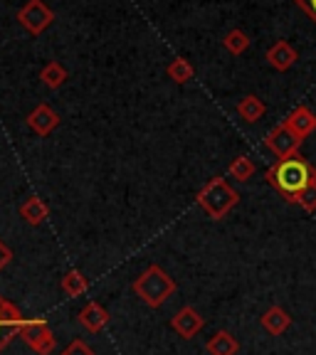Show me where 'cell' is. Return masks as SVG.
Listing matches in <instances>:
<instances>
[{
	"label": "cell",
	"mask_w": 316,
	"mask_h": 355,
	"mask_svg": "<svg viewBox=\"0 0 316 355\" xmlns=\"http://www.w3.org/2000/svg\"><path fill=\"white\" fill-rule=\"evenodd\" d=\"M292 205H299L301 210H306V212H316V183L309 185V188H306L304 193L297 195Z\"/></svg>",
	"instance_id": "obj_22"
},
{
	"label": "cell",
	"mask_w": 316,
	"mask_h": 355,
	"mask_svg": "<svg viewBox=\"0 0 316 355\" xmlns=\"http://www.w3.org/2000/svg\"><path fill=\"white\" fill-rule=\"evenodd\" d=\"M260 326L265 328L269 336H282V333H287V328L292 326V316H289V311L282 309V306H269V309L262 313Z\"/></svg>",
	"instance_id": "obj_11"
},
{
	"label": "cell",
	"mask_w": 316,
	"mask_h": 355,
	"mask_svg": "<svg viewBox=\"0 0 316 355\" xmlns=\"http://www.w3.org/2000/svg\"><path fill=\"white\" fill-rule=\"evenodd\" d=\"M20 338L40 355H50L57 343L44 318H25V323L20 326Z\"/></svg>",
	"instance_id": "obj_4"
},
{
	"label": "cell",
	"mask_w": 316,
	"mask_h": 355,
	"mask_svg": "<svg viewBox=\"0 0 316 355\" xmlns=\"http://www.w3.org/2000/svg\"><path fill=\"white\" fill-rule=\"evenodd\" d=\"M297 6H299L301 12H306L316 22V0H297Z\"/></svg>",
	"instance_id": "obj_25"
},
{
	"label": "cell",
	"mask_w": 316,
	"mask_h": 355,
	"mask_svg": "<svg viewBox=\"0 0 316 355\" xmlns=\"http://www.w3.org/2000/svg\"><path fill=\"white\" fill-rule=\"evenodd\" d=\"M222 44H225V50L233 52V55H242V52L250 47V37H247L242 30H230V33L225 35V40H222Z\"/></svg>",
	"instance_id": "obj_21"
},
{
	"label": "cell",
	"mask_w": 316,
	"mask_h": 355,
	"mask_svg": "<svg viewBox=\"0 0 316 355\" xmlns=\"http://www.w3.org/2000/svg\"><path fill=\"white\" fill-rule=\"evenodd\" d=\"M10 261H13V250L8 247L6 242H3V239H0V272H3Z\"/></svg>",
	"instance_id": "obj_24"
},
{
	"label": "cell",
	"mask_w": 316,
	"mask_h": 355,
	"mask_svg": "<svg viewBox=\"0 0 316 355\" xmlns=\"http://www.w3.org/2000/svg\"><path fill=\"white\" fill-rule=\"evenodd\" d=\"M297 60H299V52H297L289 42H284V40H277V42L267 50V62H269L277 72L292 69V67L297 64Z\"/></svg>",
	"instance_id": "obj_9"
},
{
	"label": "cell",
	"mask_w": 316,
	"mask_h": 355,
	"mask_svg": "<svg viewBox=\"0 0 316 355\" xmlns=\"http://www.w3.org/2000/svg\"><path fill=\"white\" fill-rule=\"evenodd\" d=\"M22 323H25V316L20 313V309L0 296V350L6 348L15 336H20Z\"/></svg>",
	"instance_id": "obj_7"
},
{
	"label": "cell",
	"mask_w": 316,
	"mask_h": 355,
	"mask_svg": "<svg viewBox=\"0 0 316 355\" xmlns=\"http://www.w3.org/2000/svg\"><path fill=\"white\" fill-rule=\"evenodd\" d=\"M20 215L25 217V220L30 222V225H35V227H40L47 217H50V207L44 205L40 198H28L25 202L20 205Z\"/></svg>",
	"instance_id": "obj_16"
},
{
	"label": "cell",
	"mask_w": 316,
	"mask_h": 355,
	"mask_svg": "<svg viewBox=\"0 0 316 355\" xmlns=\"http://www.w3.org/2000/svg\"><path fill=\"white\" fill-rule=\"evenodd\" d=\"M57 123H60V116H57L47 104H40L28 116V126L33 128L35 133H40V136H47L50 131H55Z\"/></svg>",
	"instance_id": "obj_13"
},
{
	"label": "cell",
	"mask_w": 316,
	"mask_h": 355,
	"mask_svg": "<svg viewBox=\"0 0 316 355\" xmlns=\"http://www.w3.org/2000/svg\"><path fill=\"white\" fill-rule=\"evenodd\" d=\"M168 77L176 84L190 82V79H193V64H190L188 60H183V57H178V60H173L171 64H168Z\"/></svg>",
	"instance_id": "obj_20"
},
{
	"label": "cell",
	"mask_w": 316,
	"mask_h": 355,
	"mask_svg": "<svg viewBox=\"0 0 316 355\" xmlns=\"http://www.w3.org/2000/svg\"><path fill=\"white\" fill-rule=\"evenodd\" d=\"M62 355H94V350L89 348L87 343H84V340H72V343L67 345L65 350H62Z\"/></svg>",
	"instance_id": "obj_23"
},
{
	"label": "cell",
	"mask_w": 316,
	"mask_h": 355,
	"mask_svg": "<svg viewBox=\"0 0 316 355\" xmlns=\"http://www.w3.org/2000/svg\"><path fill=\"white\" fill-rule=\"evenodd\" d=\"M208 355H238L240 343L230 331H217L210 336V340L206 343Z\"/></svg>",
	"instance_id": "obj_14"
},
{
	"label": "cell",
	"mask_w": 316,
	"mask_h": 355,
	"mask_svg": "<svg viewBox=\"0 0 316 355\" xmlns=\"http://www.w3.org/2000/svg\"><path fill=\"white\" fill-rule=\"evenodd\" d=\"M198 205L208 212L210 220H222L228 215L235 205L240 202V193L233 188V185L225 180V178H213L210 183L198 193Z\"/></svg>",
	"instance_id": "obj_3"
},
{
	"label": "cell",
	"mask_w": 316,
	"mask_h": 355,
	"mask_svg": "<svg viewBox=\"0 0 316 355\" xmlns=\"http://www.w3.org/2000/svg\"><path fill=\"white\" fill-rule=\"evenodd\" d=\"M133 294L144 299L149 306L158 309L163 306L173 294H176V282L166 274V269H161L158 264L146 266V272L133 282Z\"/></svg>",
	"instance_id": "obj_2"
},
{
	"label": "cell",
	"mask_w": 316,
	"mask_h": 355,
	"mask_svg": "<svg viewBox=\"0 0 316 355\" xmlns=\"http://www.w3.org/2000/svg\"><path fill=\"white\" fill-rule=\"evenodd\" d=\"M203 326H206V318L200 316L198 309H193V306H183V309L171 318V328L185 340L195 338V336L203 331Z\"/></svg>",
	"instance_id": "obj_8"
},
{
	"label": "cell",
	"mask_w": 316,
	"mask_h": 355,
	"mask_svg": "<svg viewBox=\"0 0 316 355\" xmlns=\"http://www.w3.org/2000/svg\"><path fill=\"white\" fill-rule=\"evenodd\" d=\"M282 123H287L292 131L299 133L301 139H309L311 133L316 131V114L309 109V106L301 104V106H297V109L292 111Z\"/></svg>",
	"instance_id": "obj_10"
},
{
	"label": "cell",
	"mask_w": 316,
	"mask_h": 355,
	"mask_svg": "<svg viewBox=\"0 0 316 355\" xmlns=\"http://www.w3.org/2000/svg\"><path fill=\"white\" fill-rule=\"evenodd\" d=\"M301 144H304V139H301L299 133L292 131L287 123H279V126L272 128L269 136L265 139V146L272 150L277 158H294V155H299Z\"/></svg>",
	"instance_id": "obj_5"
},
{
	"label": "cell",
	"mask_w": 316,
	"mask_h": 355,
	"mask_svg": "<svg viewBox=\"0 0 316 355\" xmlns=\"http://www.w3.org/2000/svg\"><path fill=\"white\" fill-rule=\"evenodd\" d=\"M265 111H267L265 101H262L260 96H255V94L242 96V99H240V104H238L240 119H242V121H247V123L260 121V119L265 116Z\"/></svg>",
	"instance_id": "obj_15"
},
{
	"label": "cell",
	"mask_w": 316,
	"mask_h": 355,
	"mask_svg": "<svg viewBox=\"0 0 316 355\" xmlns=\"http://www.w3.org/2000/svg\"><path fill=\"white\" fill-rule=\"evenodd\" d=\"M79 323H82L84 328H87L89 333H99L101 328L109 323V311L104 309L101 304H97V301H89L87 306H84L82 311H79Z\"/></svg>",
	"instance_id": "obj_12"
},
{
	"label": "cell",
	"mask_w": 316,
	"mask_h": 355,
	"mask_svg": "<svg viewBox=\"0 0 316 355\" xmlns=\"http://www.w3.org/2000/svg\"><path fill=\"white\" fill-rule=\"evenodd\" d=\"M87 286H89V282H87V277H84L79 269H69V272L62 277V291H65L67 296H82L84 291H87Z\"/></svg>",
	"instance_id": "obj_17"
},
{
	"label": "cell",
	"mask_w": 316,
	"mask_h": 355,
	"mask_svg": "<svg viewBox=\"0 0 316 355\" xmlns=\"http://www.w3.org/2000/svg\"><path fill=\"white\" fill-rule=\"evenodd\" d=\"M267 183L272 185L287 202H294L299 193H304L309 185L316 183V168L301 155L294 158H279L269 171H267Z\"/></svg>",
	"instance_id": "obj_1"
},
{
	"label": "cell",
	"mask_w": 316,
	"mask_h": 355,
	"mask_svg": "<svg viewBox=\"0 0 316 355\" xmlns=\"http://www.w3.org/2000/svg\"><path fill=\"white\" fill-rule=\"evenodd\" d=\"M17 20H20L33 35H40L52 20H55V15H52V10L44 6L42 0H28V3L20 8V12H17Z\"/></svg>",
	"instance_id": "obj_6"
},
{
	"label": "cell",
	"mask_w": 316,
	"mask_h": 355,
	"mask_svg": "<svg viewBox=\"0 0 316 355\" xmlns=\"http://www.w3.org/2000/svg\"><path fill=\"white\" fill-rule=\"evenodd\" d=\"M40 79H42L44 84L50 89H60L62 84H65V79H67V69L60 64V62H47L44 64V69L40 72Z\"/></svg>",
	"instance_id": "obj_18"
},
{
	"label": "cell",
	"mask_w": 316,
	"mask_h": 355,
	"mask_svg": "<svg viewBox=\"0 0 316 355\" xmlns=\"http://www.w3.org/2000/svg\"><path fill=\"white\" fill-rule=\"evenodd\" d=\"M255 163L247 158V155H238L233 163H230V175L235 178V180H240V183H247L252 175H255Z\"/></svg>",
	"instance_id": "obj_19"
}]
</instances>
